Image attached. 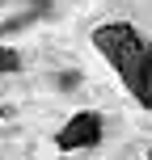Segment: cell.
Instances as JSON below:
<instances>
[{"label": "cell", "instance_id": "obj_3", "mask_svg": "<svg viewBox=\"0 0 152 160\" xmlns=\"http://www.w3.org/2000/svg\"><path fill=\"white\" fill-rule=\"evenodd\" d=\"M135 101L144 105V110H152V42H148V59H144V76H139V93Z\"/></svg>", "mask_w": 152, "mask_h": 160}, {"label": "cell", "instance_id": "obj_2", "mask_svg": "<svg viewBox=\"0 0 152 160\" xmlns=\"http://www.w3.org/2000/svg\"><path fill=\"white\" fill-rule=\"evenodd\" d=\"M102 139V114L97 110H80L64 122V131L55 135V148L59 152H80V148H93Z\"/></svg>", "mask_w": 152, "mask_h": 160}, {"label": "cell", "instance_id": "obj_4", "mask_svg": "<svg viewBox=\"0 0 152 160\" xmlns=\"http://www.w3.org/2000/svg\"><path fill=\"white\" fill-rule=\"evenodd\" d=\"M17 68H21V59H17V51L0 42V76H4V72H17Z\"/></svg>", "mask_w": 152, "mask_h": 160}, {"label": "cell", "instance_id": "obj_5", "mask_svg": "<svg viewBox=\"0 0 152 160\" xmlns=\"http://www.w3.org/2000/svg\"><path fill=\"white\" fill-rule=\"evenodd\" d=\"M148 160H152V152H148Z\"/></svg>", "mask_w": 152, "mask_h": 160}, {"label": "cell", "instance_id": "obj_1", "mask_svg": "<svg viewBox=\"0 0 152 160\" xmlns=\"http://www.w3.org/2000/svg\"><path fill=\"white\" fill-rule=\"evenodd\" d=\"M93 47L106 55V63L118 72V80L127 84V93H139V76H144V59H148V42L139 38V30L131 21H106L93 30Z\"/></svg>", "mask_w": 152, "mask_h": 160}]
</instances>
